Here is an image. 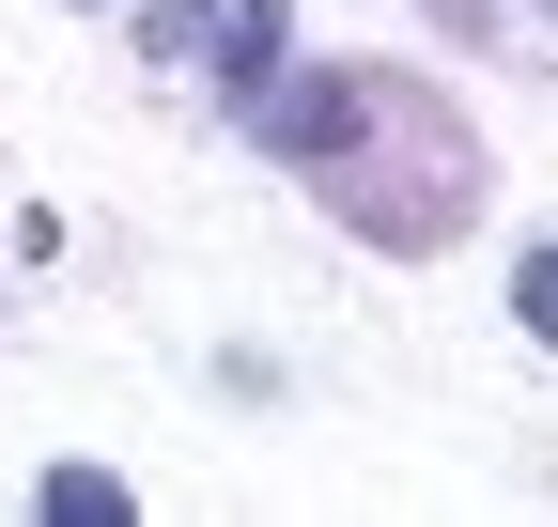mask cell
I'll use <instances>...</instances> for the list:
<instances>
[{"label": "cell", "mask_w": 558, "mask_h": 527, "mask_svg": "<svg viewBox=\"0 0 558 527\" xmlns=\"http://www.w3.org/2000/svg\"><path fill=\"white\" fill-rule=\"evenodd\" d=\"M248 124L326 186V218L373 233V248H450V233L481 218V140L450 124V94L388 78V62H311V78H264Z\"/></svg>", "instance_id": "1"}, {"label": "cell", "mask_w": 558, "mask_h": 527, "mask_svg": "<svg viewBox=\"0 0 558 527\" xmlns=\"http://www.w3.org/2000/svg\"><path fill=\"white\" fill-rule=\"evenodd\" d=\"M218 47H233V94H264V78H279V0H233Z\"/></svg>", "instance_id": "2"}, {"label": "cell", "mask_w": 558, "mask_h": 527, "mask_svg": "<svg viewBox=\"0 0 558 527\" xmlns=\"http://www.w3.org/2000/svg\"><path fill=\"white\" fill-rule=\"evenodd\" d=\"M47 512H62V527H124V481H94V466H62V481H47Z\"/></svg>", "instance_id": "3"}, {"label": "cell", "mask_w": 558, "mask_h": 527, "mask_svg": "<svg viewBox=\"0 0 558 527\" xmlns=\"http://www.w3.org/2000/svg\"><path fill=\"white\" fill-rule=\"evenodd\" d=\"M512 310H527V326H543V342H558V233H543V248H527V264H512Z\"/></svg>", "instance_id": "4"}]
</instances>
